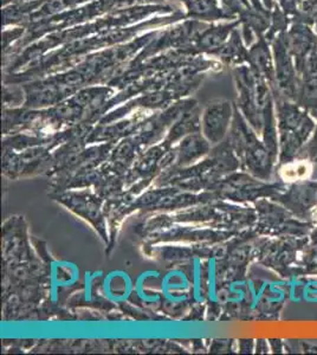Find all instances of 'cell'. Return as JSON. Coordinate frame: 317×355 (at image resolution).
<instances>
[{
  "mask_svg": "<svg viewBox=\"0 0 317 355\" xmlns=\"http://www.w3.org/2000/svg\"><path fill=\"white\" fill-rule=\"evenodd\" d=\"M276 107L282 160L290 162L308 142L316 128L317 121L308 110L273 92Z\"/></svg>",
  "mask_w": 317,
  "mask_h": 355,
  "instance_id": "obj_1",
  "label": "cell"
},
{
  "mask_svg": "<svg viewBox=\"0 0 317 355\" xmlns=\"http://www.w3.org/2000/svg\"><path fill=\"white\" fill-rule=\"evenodd\" d=\"M271 48L275 61V85L271 89L290 101L296 102L301 77L285 43V33H280L271 42Z\"/></svg>",
  "mask_w": 317,
  "mask_h": 355,
  "instance_id": "obj_2",
  "label": "cell"
},
{
  "mask_svg": "<svg viewBox=\"0 0 317 355\" xmlns=\"http://www.w3.org/2000/svg\"><path fill=\"white\" fill-rule=\"evenodd\" d=\"M285 43L300 75L307 57L309 56L314 49L317 48V33L313 25L293 21L285 31Z\"/></svg>",
  "mask_w": 317,
  "mask_h": 355,
  "instance_id": "obj_3",
  "label": "cell"
},
{
  "mask_svg": "<svg viewBox=\"0 0 317 355\" xmlns=\"http://www.w3.org/2000/svg\"><path fill=\"white\" fill-rule=\"evenodd\" d=\"M233 110L228 100H214L209 102L203 114V130L209 141L217 144L229 130Z\"/></svg>",
  "mask_w": 317,
  "mask_h": 355,
  "instance_id": "obj_4",
  "label": "cell"
},
{
  "mask_svg": "<svg viewBox=\"0 0 317 355\" xmlns=\"http://www.w3.org/2000/svg\"><path fill=\"white\" fill-rule=\"evenodd\" d=\"M249 65L253 73L269 82L270 87L275 85V61L273 48L264 36L257 37L253 44L249 46Z\"/></svg>",
  "mask_w": 317,
  "mask_h": 355,
  "instance_id": "obj_5",
  "label": "cell"
},
{
  "mask_svg": "<svg viewBox=\"0 0 317 355\" xmlns=\"http://www.w3.org/2000/svg\"><path fill=\"white\" fill-rule=\"evenodd\" d=\"M239 25H241V21L234 19L226 24L209 26L204 31H201L196 41V46L200 51L214 55L228 42L233 31L239 28Z\"/></svg>",
  "mask_w": 317,
  "mask_h": 355,
  "instance_id": "obj_6",
  "label": "cell"
},
{
  "mask_svg": "<svg viewBox=\"0 0 317 355\" xmlns=\"http://www.w3.org/2000/svg\"><path fill=\"white\" fill-rule=\"evenodd\" d=\"M214 55L219 57L225 64L232 67L249 64V46L245 44L239 28L233 31L228 42Z\"/></svg>",
  "mask_w": 317,
  "mask_h": 355,
  "instance_id": "obj_7",
  "label": "cell"
},
{
  "mask_svg": "<svg viewBox=\"0 0 317 355\" xmlns=\"http://www.w3.org/2000/svg\"><path fill=\"white\" fill-rule=\"evenodd\" d=\"M186 6L189 10L187 16L192 18H201L206 21H217L221 18L234 19L232 13L225 8H221L219 0H191Z\"/></svg>",
  "mask_w": 317,
  "mask_h": 355,
  "instance_id": "obj_8",
  "label": "cell"
},
{
  "mask_svg": "<svg viewBox=\"0 0 317 355\" xmlns=\"http://www.w3.org/2000/svg\"><path fill=\"white\" fill-rule=\"evenodd\" d=\"M313 162L309 160H290L282 166L280 174L286 182H298L307 180L313 174Z\"/></svg>",
  "mask_w": 317,
  "mask_h": 355,
  "instance_id": "obj_9",
  "label": "cell"
},
{
  "mask_svg": "<svg viewBox=\"0 0 317 355\" xmlns=\"http://www.w3.org/2000/svg\"><path fill=\"white\" fill-rule=\"evenodd\" d=\"M105 294L112 301H122L127 299L130 291V281L127 274L123 272H114L110 274L108 279H105Z\"/></svg>",
  "mask_w": 317,
  "mask_h": 355,
  "instance_id": "obj_10",
  "label": "cell"
},
{
  "mask_svg": "<svg viewBox=\"0 0 317 355\" xmlns=\"http://www.w3.org/2000/svg\"><path fill=\"white\" fill-rule=\"evenodd\" d=\"M296 103L302 105L309 113L317 107V77L301 78Z\"/></svg>",
  "mask_w": 317,
  "mask_h": 355,
  "instance_id": "obj_11",
  "label": "cell"
},
{
  "mask_svg": "<svg viewBox=\"0 0 317 355\" xmlns=\"http://www.w3.org/2000/svg\"><path fill=\"white\" fill-rule=\"evenodd\" d=\"M301 78H310V77H317V48L314 49L310 53L309 56L307 57L305 65L302 68Z\"/></svg>",
  "mask_w": 317,
  "mask_h": 355,
  "instance_id": "obj_12",
  "label": "cell"
},
{
  "mask_svg": "<svg viewBox=\"0 0 317 355\" xmlns=\"http://www.w3.org/2000/svg\"><path fill=\"white\" fill-rule=\"evenodd\" d=\"M24 33V28H17L13 30H5L3 33V48L5 51L8 50V46L11 44V41H16Z\"/></svg>",
  "mask_w": 317,
  "mask_h": 355,
  "instance_id": "obj_13",
  "label": "cell"
},
{
  "mask_svg": "<svg viewBox=\"0 0 317 355\" xmlns=\"http://www.w3.org/2000/svg\"><path fill=\"white\" fill-rule=\"evenodd\" d=\"M311 218L315 225H317V209H314L313 214H311Z\"/></svg>",
  "mask_w": 317,
  "mask_h": 355,
  "instance_id": "obj_14",
  "label": "cell"
},
{
  "mask_svg": "<svg viewBox=\"0 0 317 355\" xmlns=\"http://www.w3.org/2000/svg\"><path fill=\"white\" fill-rule=\"evenodd\" d=\"M310 114H311V116H313L317 121V107H315V108L310 112Z\"/></svg>",
  "mask_w": 317,
  "mask_h": 355,
  "instance_id": "obj_15",
  "label": "cell"
}]
</instances>
